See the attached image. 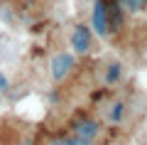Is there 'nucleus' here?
I'll return each mask as SVG.
<instances>
[{
  "mask_svg": "<svg viewBox=\"0 0 147 145\" xmlns=\"http://www.w3.org/2000/svg\"><path fill=\"white\" fill-rule=\"evenodd\" d=\"M91 30L98 37H108L110 35V25H108V0H96L93 10H91Z\"/></svg>",
  "mask_w": 147,
  "mask_h": 145,
  "instance_id": "1",
  "label": "nucleus"
},
{
  "mask_svg": "<svg viewBox=\"0 0 147 145\" xmlns=\"http://www.w3.org/2000/svg\"><path fill=\"white\" fill-rule=\"evenodd\" d=\"M74 67H76V62H74V54H71V52H59V54H54L52 64H49V69H52V79H54L57 84H61L64 79L74 71Z\"/></svg>",
  "mask_w": 147,
  "mask_h": 145,
  "instance_id": "2",
  "label": "nucleus"
},
{
  "mask_svg": "<svg viewBox=\"0 0 147 145\" xmlns=\"http://www.w3.org/2000/svg\"><path fill=\"white\" fill-rule=\"evenodd\" d=\"M91 44H93V30L86 27L84 22H79V25L74 27V32H71V49L76 54H88Z\"/></svg>",
  "mask_w": 147,
  "mask_h": 145,
  "instance_id": "3",
  "label": "nucleus"
},
{
  "mask_svg": "<svg viewBox=\"0 0 147 145\" xmlns=\"http://www.w3.org/2000/svg\"><path fill=\"white\" fill-rule=\"evenodd\" d=\"M71 128H74V133L84 135V138H91V140L100 133V123H98V120H93L91 116H79V118L71 123Z\"/></svg>",
  "mask_w": 147,
  "mask_h": 145,
  "instance_id": "4",
  "label": "nucleus"
},
{
  "mask_svg": "<svg viewBox=\"0 0 147 145\" xmlns=\"http://www.w3.org/2000/svg\"><path fill=\"white\" fill-rule=\"evenodd\" d=\"M125 15H127V12L120 7V3H118V0L108 3V25H110V35H115V32L123 30V25H125Z\"/></svg>",
  "mask_w": 147,
  "mask_h": 145,
  "instance_id": "5",
  "label": "nucleus"
},
{
  "mask_svg": "<svg viewBox=\"0 0 147 145\" xmlns=\"http://www.w3.org/2000/svg\"><path fill=\"white\" fill-rule=\"evenodd\" d=\"M118 3L127 15H137V12L147 10V0H118Z\"/></svg>",
  "mask_w": 147,
  "mask_h": 145,
  "instance_id": "6",
  "label": "nucleus"
},
{
  "mask_svg": "<svg viewBox=\"0 0 147 145\" xmlns=\"http://www.w3.org/2000/svg\"><path fill=\"white\" fill-rule=\"evenodd\" d=\"M120 76H123V67H120L118 62H113L108 69H105V76H103V79H105V84H115Z\"/></svg>",
  "mask_w": 147,
  "mask_h": 145,
  "instance_id": "7",
  "label": "nucleus"
},
{
  "mask_svg": "<svg viewBox=\"0 0 147 145\" xmlns=\"http://www.w3.org/2000/svg\"><path fill=\"white\" fill-rule=\"evenodd\" d=\"M64 140H66V145H93V140H91V138H84V135H79V133L64 135Z\"/></svg>",
  "mask_w": 147,
  "mask_h": 145,
  "instance_id": "8",
  "label": "nucleus"
},
{
  "mask_svg": "<svg viewBox=\"0 0 147 145\" xmlns=\"http://www.w3.org/2000/svg\"><path fill=\"white\" fill-rule=\"evenodd\" d=\"M123 113H125V106H123V103H115V106H113V111H110V120L118 123V120L123 118Z\"/></svg>",
  "mask_w": 147,
  "mask_h": 145,
  "instance_id": "9",
  "label": "nucleus"
},
{
  "mask_svg": "<svg viewBox=\"0 0 147 145\" xmlns=\"http://www.w3.org/2000/svg\"><path fill=\"white\" fill-rule=\"evenodd\" d=\"M7 86H10V84H7V79H5V74H0V91L5 93V91H7Z\"/></svg>",
  "mask_w": 147,
  "mask_h": 145,
  "instance_id": "10",
  "label": "nucleus"
},
{
  "mask_svg": "<svg viewBox=\"0 0 147 145\" xmlns=\"http://www.w3.org/2000/svg\"><path fill=\"white\" fill-rule=\"evenodd\" d=\"M49 145H66V140H64V135H61V138H54V140H49Z\"/></svg>",
  "mask_w": 147,
  "mask_h": 145,
  "instance_id": "11",
  "label": "nucleus"
}]
</instances>
